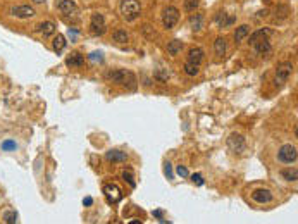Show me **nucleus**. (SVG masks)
<instances>
[{"mask_svg": "<svg viewBox=\"0 0 298 224\" xmlns=\"http://www.w3.org/2000/svg\"><path fill=\"white\" fill-rule=\"evenodd\" d=\"M105 79L116 83V85H123L128 88H135L136 86V78L131 71H124V69H116V71H107Z\"/></svg>", "mask_w": 298, "mask_h": 224, "instance_id": "obj_1", "label": "nucleus"}, {"mask_svg": "<svg viewBox=\"0 0 298 224\" xmlns=\"http://www.w3.org/2000/svg\"><path fill=\"white\" fill-rule=\"evenodd\" d=\"M119 10H121V16H123L124 21L131 22V21H135V19L140 17L141 5H140L138 0H123V2H121Z\"/></svg>", "mask_w": 298, "mask_h": 224, "instance_id": "obj_2", "label": "nucleus"}, {"mask_svg": "<svg viewBox=\"0 0 298 224\" xmlns=\"http://www.w3.org/2000/svg\"><path fill=\"white\" fill-rule=\"evenodd\" d=\"M298 159V152L295 145H283L280 152H278V161L283 164H295Z\"/></svg>", "mask_w": 298, "mask_h": 224, "instance_id": "obj_3", "label": "nucleus"}, {"mask_svg": "<svg viewBox=\"0 0 298 224\" xmlns=\"http://www.w3.org/2000/svg\"><path fill=\"white\" fill-rule=\"evenodd\" d=\"M178 21H179V10L176 9L174 5L167 7V9L164 10V14H162V24H164V28H166V29H173L174 26L178 24Z\"/></svg>", "mask_w": 298, "mask_h": 224, "instance_id": "obj_4", "label": "nucleus"}, {"mask_svg": "<svg viewBox=\"0 0 298 224\" xmlns=\"http://www.w3.org/2000/svg\"><path fill=\"white\" fill-rule=\"evenodd\" d=\"M228 147L233 154H243V150L247 149L245 138H243L242 135H238V133H233V135H229V138H228Z\"/></svg>", "mask_w": 298, "mask_h": 224, "instance_id": "obj_5", "label": "nucleus"}, {"mask_svg": "<svg viewBox=\"0 0 298 224\" xmlns=\"http://www.w3.org/2000/svg\"><path fill=\"white\" fill-rule=\"evenodd\" d=\"M292 73H293V64L292 62L280 64V66H278V69H276V85L278 86L285 85V83L290 79Z\"/></svg>", "mask_w": 298, "mask_h": 224, "instance_id": "obj_6", "label": "nucleus"}, {"mask_svg": "<svg viewBox=\"0 0 298 224\" xmlns=\"http://www.w3.org/2000/svg\"><path fill=\"white\" fill-rule=\"evenodd\" d=\"M90 29L93 35L97 36H102L105 33V19L102 14L95 12L93 16H91V21H90Z\"/></svg>", "mask_w": 298, "mask_h": 224, "instance_id": "obj_7", "label": "nucleus"}, {"mask_svg": "<svg viewBox=\"0 0 298 224\" xmlns=\"http://www.w3.org/2000/svg\"><path fill=\"white\" fill-rule=\"evenodd\" d=\"M104 193H105L107 199H109V202H112V204L119 202V200L123 199V192H121V188L117 187V185H114V183L105 185Z\"/></svg>", "mask_w": 298, "mask_h": 224, "instance_id": "obj_8", "label": "nucleus"}, {"mask_svg": "<svg viewBox=\"0 0 298 224\" xmlns=\"http://www.w3.org/2000/svg\"><path fill=\"white\" fill-rule=\"evenodd\" d=\"M10 14H12L14 17H19V19H28V17H33L35 16V9L29 5H16L10 9Z\"/></svg>", "mask_w": 298, "mask_h": 224, "instance_id": "obj_9", "label": "nucleus"}, {"mask_svg": "<svg viewBox=\"0 0 298 224\" xmlns=\"http://www.w3.org/2000/svg\"><path fill=\"white\" fill-rule=\"evenodd\" d=\"M252 199H254L257 204H269V202H273V193H271L267 188H259V190H254V192H252Z\"/></svg>", "mask_w": 298, "mask_h": 224, "instance_id": "obj_10", "label": "nucleus"}, {"mask_svg": "<svg viewBox=\"0 0 298 224\" xmlns=\"http://www.w3.org/2000/svg\"><path fill=\"white\" fill-rule=\"evenodd\" d=\"M273 35V29H269V28H261V29H257V31H254L250 35V45H255V43H259V41H262V40H269V36Z\"/></svg>", "mask_w": 298, "mask_h": 224, "instance_id": "obj_11", "label": "nucleus"}, {"mask_svg": "<svg viewBox=\"0 0 298 224\" xmlns=\"http://www.w3.org/2000/svg\"><path fill=\"white\" fill-rule=\"evenodd\" d=\"M59 10L64 16H74L78 12V5L72 0H60L59 2Z\"/></svg>", "mask_w": 298, "mask_h": 224, "instance_id": "obj_12", "label": "nucleus"}, {"mask_svg": "<svg viewBox=\"0 0 298 224\" xmlns=\"http://www.w3.org/2000/svg\"><path fill=\"white\" fill-rule=\"evenodd\" d=\"M105 159L109 162H112V164H121V162L128 161V155H126L124 152H121V150H109L105 154Z\"/></svg>", "mask_w": 298, "mask_h": 224, "instance_id": "obj_13", "label": "nucleus"}, {"mask_svg": "<svg viewBox=\"0 0 298 224\" xmlns=\"http://www.w3.org/2000/svg\"><path fill=\"white\" fill-rule=\"evenodd\" d=\"M36 33H40V35L43 36H50L55 33V24H53L52 21H45V22H40V24H36Z\"/></svg>", "mask_w": 298, "mask_h": 224, "instance_id": "obj_14", "label": "nucleus"}, {"mask_svg": "<svg viewBox=\"0 0 298 224\" xmlns=\"http://www.w3.org/2000/svg\"><path fill=\"white\" fill-rule=\"evenodd\" d=\"M66 64L67 67H81L85 64V57L79 54V52H72L71 55H67Z\"/></svg>", "mask_w": 298, "mask_h": 224, "instance_id": "obj_15", "label": "nucleus"}, {"mask_svg": "<svg viewBox=\"0 0 298 224\" xmlns=\"http://www.w3.org/2000/svg\"><path fill=\"white\" fill-rule=\"evenodd\" d=\"M205 57V52L204 48H192L188 54V62H193V64H198L200 66V62L204 60Z\"/></svg>", "mask_w": 298, "mask_h": 224, "instance_id": "obj_16", "label": "nucleus"}, {"mask_svg": "<svg viewBox=\"0 0 298 224\" xmlns=\"http://www.w3.org/2000/svg\"><path fill=\"white\" fill-rule=\"evenodd\" d=\"M250 35V26L248 24H242V26H238L236 28V31H235V41L236 43H242L245 38Z\"/></svg>", "mask_w": 298, "mask_h": 224, "instance_id": "obj_17", "label": "nucleus"}, {"mask_svg": "<svg viewBox=\"0 0 298 224\" xmlns=\"http://www.w3.org/2000/svg\"><path fill=\"white\" fill-rule=\"evenodd\" d=\"M252 47H254L255 52H257V54H261V55H267V54H271V52H273V47H271L269 40H262V41H259V43L252 45Z\"/></svg>", "mask_w": 298, "mask_h": 224, "instance_id": "obj_18", "label": "nucleus"}, {"mask_svg": "<svg viewBox=\"0 0 298 224\" xmlns=\"http://www.w3.org/2000/svg\"><path fill=\"white\" fill-rule=\"evenodd\" d=\"M235 21H236V17H228L226 12H223V10L216 14V22H217V26H219V28H224V26H231Z\"/></svg>", "mask_w": 298, "mask_h": 224, "instance_id": "obj_19", "label": "nucleus"}, {"mask_svg": "<svg viewBox=\"0 0 298 224\" xmlns=\"http://www.w3.org/2000/svg\"><path fill=\"white\" fill-rule=\"evenodd\" d=\"M52 48L57 52V54H59V52H62L64 48H66V36L57 35L55 38H53V41H52Z\"/></svg>", "mask_w": 298, "mask_h": 224, "instance_id": "obj_20", "label": "nucleus"}, {"mask_svg": "<svg viewBox=\"0 0 298 224\" xmlns=\"http://www.w3.org/2000/svg\"><path fill=\"white\" fill-rule=\"evenodd\" d=\"M214 50H216V54L219 57H223L226 54V40H224L223 36H219L216 41H214Z\"/></svg>", "mask_w": 298, "mask_h": 224, "instance_id": "obj_21", "label": "nucleus"}, {"mask_svg": "<svg viewBox=\"0 0 298 224\" xmlns=\"http://www.w3.org/2000/svg\"><path fill=\"white\" fill-rule=\"evenodd\" d=\"M181 48H183L181 40H171L169 43H167V52H169L171 55H178L179 52H181Z\"/></svg>", "mask_w": 298, "mask_h": 224, "instance_id": "obj_22", "label": "nucleus"}, {"mask_svg": "<svg viewBox=\"0 0 298 224\" xmlns=\"http://www.w3.org/2000/svg\"><path fill=\"white\" fill-rule=\"evenodd\" d=\"M281 176L285 178L286 181H297L298 180V171L297 168H288L281 171Z\"/></svg>", "mask_w": 298, "mask_h": 224, "instance_id": "obj_23", "label": "nucleus"}, {"mask_svg": "<svg viewBox=\"0 0 298 224\" xmlns=\"http://www.w3.org/2000/svg\"><path fill=\"white\" fill-rule=\"evenodd\" d=\"M112 38H114V41H117V43H128L129 41V36L124 29H117V31H114Z\"/></svg>", "mask_w": 298, "mask_h": 224, "instance_id": "obj_24", "label": "nucleus"}, {"mask_svg": "<svg viewBox=\"0 0 298 224\" xmlns=\"http://www.w3.org/2000/svg\"><path fill=\"white\" fill-rule=\"evenodd\" d=\"M190 26H192L193 31H198V29H202V26H204V17H202L200 14L193 16L192 19H190Z\"/></svg>", "mask_w": 298, "mask_h": 224, "instance_id": "obj_25", "label": "nucleus"}, {"mask_svg": "<svg viewBox=\"0 0 298 224\" xmlns=\"http://www.w3.org/2000/svg\"><path fill=\"white\" fill-rule=\"evenodd\" d=\"M185 73L188 76H197L200 73V67H198V64H193V62H186L185 64Z\"/></svg>", "mask_w": 298, "mask_h": 224, "instance_id": "obj_26", "label": "nucleus"}, {"mask_svg": "<svg viewBox=\"0 0 298 224\" xmlns=\"http://www.w3.org/2000/svg\"><path fill=\"white\" fill-rule=\"evenodd\" d=\"M3 223H7V224L17 223V212L16 211H7L5 214H3Z\"/></svg>", "mask_w": 298, "mask_h": 224, "instance_id": "obj_27", "label": "nucleus"}, {"mask_svg": "<svg viewBox=\"0 0 298 224\" xmlns=\"http://www.w3.org/2000/svg\"><path fill=\"white\" fill-rule=\"evenodd\" d=\"M200 3V0H185V10L186 12H195Z\"/></svg>", "mask_w": 298, "mask_h": 224, "instance_id": "obj_28", "label": "nucleus"}, {"mask_svg": "<svg viewBox=\"0 0 298 224\" xmlns=\"http://www.w3.org/2000/svg\"><path fill=\"white\" fill-rule=\"evenodd\" d=\"M123 180L124 181H128V185L131 188H136V181L133 180V174H131V171H124L123 173Z\"/></svg>", "mask_w": 298, "mask_h": 224, "instance_id": "obj_29", "label": "nucleus"}, {"mask_svg": "<svg viewBox=\"0 0 298 224\" xmlns=\"http://www.w3.org/2000/svg\"><path fill=\"white\" fill-rule=\"evenodd\" d=\"M16 149H17L16 142H10V140H7V142H3V143H2V150L10 152V150H16Z\"/></svg>", "mask_w": 298, "mask_h": 224, "instance_id": "obj_30", "label": "nucleus"}, {"mask_svg": "<svg viewBox=\"0 0 298 224\" xmlns=\"http://www.w3.org/2000/svg\"><path fill=\"white\" fill-rule=\"evenodd\" d=\"M192 181H193L195 185H197V187H204V183H205V181H204V176H202L200 173L193 174V176H192Z\"/></svg>", "mask_w": 298, "mask_h": 224, "instance_id": "obj_31", "label": "nucleus"}, {"mask_svg": "<svg viewBox=\"0 0 298 224\" xmlns=\"http://www.w3.org/2000/svg\"><path fill=\"white\" fill-rule=\"evenodd\" d=\"M164 173L169 180H174V174H173V168H171V162H164Z\"/></svg>", "mask_w": 298, "mask_h": 224, "instance_id": "obj_32", "label": "nucleus"}, {"mask_svg": "<svg viewBox=\"0 0 298 224\" xmlns=\"http://www.w3.org/2000/svg\"><path fill=\"white\" fill-rule=\"evenodd\" d=\"M176 173H178L181 178H188V169H186L185 166H178V168H176Z\"/></svg>", "mask_w": 298, "mask_h": 224, "instance_id": "obj_33", "label": "nucleus"}, {"mask_svg": "<svg viewBox=\"0 0 298 224\" xmlns=\"http://www.w3.org/2000/svg\"><path fill=\"white\" fill-rule=\"evenodd\" d=\"M154 216H155V218L159 219L160 223H166V219H164V212L160 211V209H157V211H154Z\"/></svg>", "mask_w": 298, "mask_h": 224, "instance_id": "obj_34", "label": "nucleus"}, {"mask_svg": "<svg viewBox=\"0 0 298 224\" xmlns=\"http://www.w3.org/2000/svg\"><path fill=\"white\" fill-rule=\"evenodd\" d=\"M90 59L91 60H102L104 57H102V52H93V54H90Z\"/></svg>", "mask_w": 298, "mask_h": 224, "instance_id": "obj_35", "label": "nucleus"}, {"mask_svg": "<svg viewBox=\"0 0 298 224\" xmlns=\"http://www.w3.org/2000/svg\"><path fill=\"white\" fill-rule=\"evenodd\" d=\"M91 204H93V199H91V197H85V199H83V206L85 207H91Z\"/></svg>", "mask_w": 298, "mask_h": 224, "instance_id": "obj_36", "label": "nucleus"}, {"mask_svg": "<svg viewBox=\"0 0 298 224\" xmlns=\"http://www.w3.org/2000/svg\"><path fill=\"white\" fill-rule=\"evenodd\" d=\"M33 2H35V3H43L45 0H33Z\"/></svg>", "mask_w": 298, "mask_h": 224, "instance_id": "obj_37", "label": "nucleus"}]
</instances>
